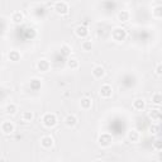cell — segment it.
Returning a JSON list of instances; mask_svg holds the SVG:
<instances>
[{"instance_id": "6da1fadb", "label": "cell", "mask_w": 162, "mask_h": 162, "mask_svg": "<svg viewBox=\"0 0 162 162\" xmlns=\"http://www.w3.org/2000/svg\"><path fill=\"white\" fill-rule=\"evenodd\" d=\"M127 38V31L122 27H117L112 31V39L115 42H123Z\"/></svg>"}, {"instance_id": "7a4b0ae2", "label": "cell", "mask_w": 162, "mask_h": 162, "mask_svg": "<svg viewBox=\"0 0 162 162\" xmlns=\"http://www.w3.org/2000/svg\"><path fill=\"white\" fill-rule=\"evenodd\" d=\"M42 123H43V126L47 127V128L55 127V126L57 124V117H56V114H53V113H47V114H45V115L42 117Z\"/></svg>"}, {"instance_id": "3957f363", "label": "cell", "mask_w": 162, "mask_h": 162, "mask_svg": "<svg viewBox=\"0 0 162 162\" xmlns=\"http://www.w3.org/2000/svg\"><path fill=\"white\" fill-rule=\"evenodd\" d=\"M98 142H99V145H100L101 147H109V146H112V143H113V137H112L109 133H103V134L99 136Z\"/></svg>"}, {"instance_id": "277c9868", "label": "cell", "mask_w": 162, "mask_h": 162, "mask_svg": "<svg viewBox=\"0 0 162 162\" xmlns=\"http://www.w3.org/2000/svg\"><path fill=\"white\" fill-rule=\"evenodd\" d=\"M55 10L57 14H61V15H65L69 13L70 8H69V4L66 2H56L55 3Z\"/></svg>"}, {"instance_id": "5b68a950", "label": "cell", "mask_w": 162, "mask_h": 162, "mask_svg": "<svg viewBox=\"0 0 162 162\" xmlns=\"http://www.w3.org/2000/svg\"><path fill=\"white\" fill-rule=\"evenodd\" d=\"M113 94V88L109 84H104L103 86L100 88V96L104 99H109Z\"/></svg>"}, {"instance_id": "8992f818", "label": "cell", "mask_w": 162, "mask_h": 162, "mask_svg": "<svg viewBox=\"0 0 162 162\" xmlns=\"http://www.w3.org/2000/svg\"><path fill=\"white\" fill-rule=\"evenodd\" d=\"M14 129H15V126H14L13 122H10V120L3 122V124H2V132H3V133H5V134H12V133L14 132Z\"/></svg>"}, {"instance_id": "52a82bcc", "label": "cell", "mask_w": 162, "mask_h": 162, "mask_svg": "<svg viewBox=\"0 0 162 162\" xmlns=\"http://www.w3.org/2000/svg\"><path fill=\"white\" fill-rule=\"evenodd\" d=\"M37 69H38V71H40V72H47V71H50V69H51L50 61H47V60H45V58L39 60L38 62H37Z\"/></svg>"}, {"instance_id": "ba28073f", "label": "cell", "mask_w": 162, "mask_h": 162, "mask_svg": "<svg viewBox=\"0 0 162 162\" xmlns=\"http://www.w3.org/2000/svg\"><path fill=\"white\" fill-rule=\"evenodd\" d=\"M75 34H76L79 38H86L88 34H89V29H88L86 26L80 24V26H77V27L75 28Z\"/></svg>"}, {"instance_id": "9c48e42d", "label": "cell", "mask_w": 162, "mask_h": 162, "mask_svg": "<svg viewBox=\"0 0 162 162\" xmlns=\"http://www.w3.org/2000/svg\"><path fill=\"white\" fill-rule=\"evenodd\" d=\"M53 143H55V139L51 136H43L42 138H40V146L46 150L51 148L53 146Z\"/></svg>"}, {"instance_id": "30bf717a", "label": "cell", "mask_w": 162, "mask_h": 162, "mask_svg": "<svg viewBox=\"0 0 162 162\" xmlns=\"http://www.w3.org/2000/svg\"><path fill=\"white\" fill-rule=\"evenodd\" d=\"M77 122L79 120H77V117L75 114H67L66 118H65V124L69 128H74L77 124Z\"/></svg>"}, {"instance_id": "8fae6325", "label": "cell", "mask_w": 162, "mask_h": 162, "mask_svg": "<svg viewBox=\"0 0 162 162\" xmlns=\"http://www.w3.org/2000/svg\"><path fill=\"white\" fill-rule=\"evenodd\" d=\"M80 107H81V109H84V110L91 109V107H93V99L89 98V96H84L83 99L80 100Z\"/></svg>"}, {"instance_id": "7c38bea8", "label": "cell", "mask_w": 162, "mask_h": 162, "mask_svg": "<svg viewBox=\"0 0 162 162\" xmlns=\"http://www.w3.org/2000/svg\"><path fill=\"white\" fill-rule=\"evenodd\" d=\"M145 108H146V101H145V99L138 98V99H136V100L133 101V109H136V110H138V112H142Z\"/></svg>"}, {"instance_id": "4fadbf2b", "label": "cell", "mask_w": 162, "mask_h": 162, "mask_svg": "<svg viewBox=\"0 0 162 162\" xmlns=\"http://www.w3.org/2000/svg\"><path fill=\"white\" fill-rule=\"evenodd\" d=\"M104 75H105V70L103 66H95L93 69V76L95 79H101V77H104Z\"/></svg>"}, {"instance_id": "5bb4252c", "label": "cell", "mask_w": 162, "mask_h": 162, "mask_svg": "<svg viewBox=\"0 0 162 162\" xmlns=\"http://www.w3.org/2000/svg\"><path fill=\"white\" fill-rule=\"evenodd\" d=\"M131 18V13L128 10H120L118 13V20L119 22H128Z\"/></svg>"}, {"instance_id": "9a60e30c", "label": "cell", "mask_w": 162, "mask_h": 162, "mask_svg": "<svg viewBox=\"0 0 162 162\" xmlns=\"http://www.w3.org/2000/svg\"><path fill=\"white\" fill-rule=\"evenodd\" d=\"M139 138H141V136H139V132H138V131L132 129V131H129V132H128V139H129L131 142H133V143L138 142V141H139Z\"/></svg>"}, {"instance_id": "2e32d148", "label": "cell", "mask_w": 162, "mask_h": 162, "mask_svg": "<svg viewBox=\"0 0 162 162\" xmlns=\"http://www.w3.org/2000/svg\"><path fill=\"white\" fill-rule=\"evenodd\" d=\"M8 57H9V60H10V61H13V62H18V61H20V57H22V55H20V52H19V51L13 50V51H10V52H9Z\"/></svg>"}, {"instance_id": "e0dca14e", "label": "cell", "mask_w": 162, "mask_h": 162, "mask_svg": "<svg viewBox=\"0 0 162 162\" xmlns=\"http://www.w3.org/2000/svg\"><path fill=\"white\" fill-rule=\"evenodd\" d=\"M12 20L14 23H22L24 20V15L22 12H14L13 15H12Z\"/></svg>"}, {"instance_id": "ac0fdd59", "label": "cell", "mask_w": 162, "mask_h": 162, "mask_svg": "<svg viewBox=\"0 0 162 162\" xmlns=\"http://www.w3.org/2000/svg\"><path fill=\"white\" fill-rule=\"evenodd\" d=\"M29 86H31L32 90L37 91V90L40 89V86H42V81H40L39 79H32L31 83H29Z\"/></svg>"}, {"instance_id": "d6986e66", "label": "cell", "mask_w": 162, "mask_h": 162, "mask_svg": "<svg viewBox=\"0 0 162 162\" xmlns=\"http://www.w3.org/2000/svg\"><path fill=\"white\" fill-rule=\"evenodd\" d=\"M148 117H150L152 120L158 122V120L161 119V110H160V109H152V110L148 113Z\"/></svg>"}, {"instance_id": "ffe728a7", "label": "cell", "mask_w": 162, "mask_h": 162, "mask_svg": "<svg viewBox=\"0 0 162 162\" xmlns=\"http://www.w3.org/2000/svg\"><path fill=\"white\" fill-rule=\"evenodd\" d=\"M33 118H34L33 112L27 110V112H23V114H22V120H23V122H26V123H29V122H32V120H33Z\"/></svg>"}, {"instance_id": "44dd1931", "label": "cell", "mask_w": 162, "mask_h": 162, "mask_svg": "<svg viewBox=\"0 0 162 162\" xmlns=\"http://www.w3.org/2000/svg\"><path fill=\"white\" fill-rule=\"evenodd\" d=\"M81 48H83V51H85V52L91 51V50H93V42H91L90 39L83 40V43H81Z\"/></svg>"}, {"instance_id": "7402d4cb", "label": "cell", "mask_w": 162, "mask_h": 162, "mask_svg": "<svg viewBox=\"0 0 162 162\" xmlns=\"http://www.w3.org/2000/svg\"><path fill=\"white\" fill-rule=\"evenodd\" d=\"M151 100H152V103L155 104V105H161V103H162V95H161V93H155L153 95H152V98H151Z\"/></svg>"}, {"instance_id": "603a6c76", "label": "cell", "mask_w": 162, "mask_h": 162, "mask_svg": "<svg viewBox=\"0 0 162 162\" xmlns=\"http://www.w3.org/2000/svg\"><path fill=\"white\" fill-rule=\"evenodd\" d=\"M67 66H69L71 70L79 69V66H80L79 60H77V58H69V61H67Z\"/></svg>"}, {"instance_id": "cb8c5ba5", "label": "cell", "mask_w": 162, "mask_h": 162, "mask_svg": "<svg viewBox=\"0 0 162 162\" xmlns=\"http://www.w3.org/2000/svg\"><path fill=\"white\" fill-rule=\"evenodd\" d=\"M5 112H7L8 114H10V115H14V114L18 112V107H17L15 104L10 103V104H8V105L5 107Z\"/></svg>"}, {"instance_id": "d4e9b609", "label": "cell", "mask_w": 162, "mask_h": 162, "mask_svg": "<svg viewBox=\"0 0 162 162\" xmlns=\"http://www.w3.org/2000/svg\"><path fill=\"white\" fill-rule=\"evenodd\" d=\"M152 14H153V17H156V18H161L162 17V7L158 4V5H156L153 9H152Z\"/></svg>"}, {"instance_id": "484cf974", "label": "cell", "mask_w": 162, "mask_h": 162, "mask_svg": "<svg viewBox=\"0 0 162 162\" xmlns=\"http://www.w3.org/2000/svg\"><path fill=\"white\" fill-rule=\"evenodd\" d=\"M71 52H72V50L69 45H62V47H61V53H62L64 56H70Z\"/></svg>"}, {"instance_id": "4316f807", "label": "cell", "mask_w": 162, "mask_h": 162, "mask_svg": "<svg viewBox=\"0 0 162 162\" xmlns=\"http://www.w3.org/2000/svg\"><path fill=\"white\" fill-rule=\"evenodd\" d=\"M153 148L156 151H161L162 150V142H161V139H156L153 142Z\"/></svg>"}, {"instance_id": "83f0119b", "label": "cell", "mask_w": 162, "mask_h": 162, "mask_svg": "<svg viewBox=\"0 0 162 162\" xmlns=\"http://www.w3.org/2000/svg\"><path fill=\"white\" fill-rule=\"evenodd\" d=\"M156 74H157L158 76L162 74V64H161V62H158V64L156 65Z\"/></svg>"}, {"instance_id": "f1b7e54d", "label": "cell", "mask_w": 162, "mask_h": 162, "mask_svg": "<svg viewBox=\"0 0 162 162\" xmlns=\"http://www.w3.org/2000/svg\"><path fill=\"white\" fill-rule=\"evenodd\" d=\"M158 131H160V127H158L157 124H153V126L151 127V132H152V134H157Z\"/></svg>"}, {"instance_id": "f546056e", "label": "cell", "mask_w": 162, "mask_h": 162, "mask_svg": "<svg viewBox=\"0 0 162 162\" xmlns=\"http://www.w3.org/2000/svg\"><path fill=\"white\" fill-rule=\"evenodd\" d=\"M64 96H65V98H69V96H70V93H69V91L64 93Z\"/></svg>"}, {"instance_id": "4dcf8cb0", "label": "cell", "mask_w": 162, "mask_h": 162, "mask_svg": "<svg viewBox=\"0 0 162 162\" xmlns=\"http://www.w3.org/2000/svg\"><path fill=\"white\" fill-rule=\"evenodd\" d=\"M94 162H103V161H101V160H95Z\"/></svg>"}]
</instances>
